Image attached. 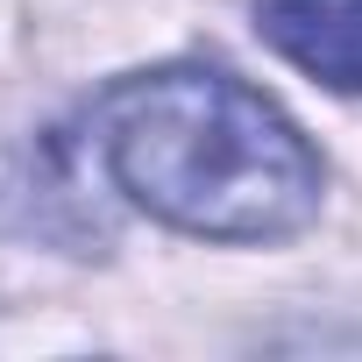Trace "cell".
<instances>
[{"label": "cell", "mask_w": 362, "mask_h": 362, "mask_svg": "<svg viewBox=\"0 0 362 362\" xmlns=\"http://www.w3.org/2000/svg\"><path fill=\"white\" fill-rule=\"evenodd\" d=\"M93 149L114 192L199 242H284L327 192L298 121L221 64L114 78L93 100Z\"/></svg>", "instance_id": "6da1fadb"}, {"label": "cell", "mask_w": 362, "mask_h": 362, "mask_svg": "<svg viewBox=\"0 0 362 362\" xmlns=\"http://www.w3.org/2000/svg\"><path fill=\"white\" fill-rule=\"evenodd\" d=\"M256 36L334 93H362V0H256Z\"/></svg>", "instance_id": "7a4b0ae2"}]
</instances>
